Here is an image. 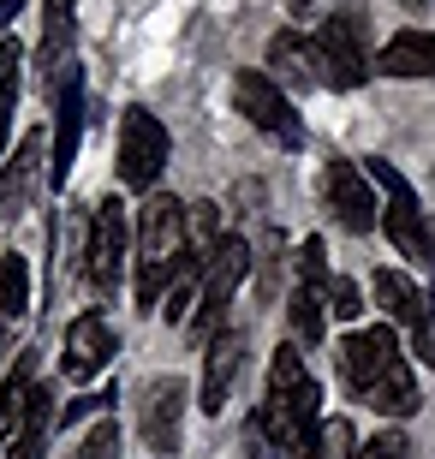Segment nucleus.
I'll return each mask as SVG.
<instances>
[{
	"label": "nucleus",
	"mask_w": 435,
	"mask_h": 459,
	"mask_svg": "<svg viewBox=\"0 0 435 459\" xmlns=\"http://www.w3.org/2000/svg\"><path fill=\"white\" fill-rule=\"evenodd\" d=\"M364 173L382 186V197H387L382 204V233L394 238V251L412 256V263H423V269H435V227H430V215H423L412 179H405L394 161H370Z\"/></svg>",
	"instance_id": "obj_4"
},
{
	"label": "nucleus",
	"mask_w": 435,
	"mask_h": 459,
	"mask_svg": "<svg viewBox=\"0 0 435 459\" xmlns=\"http://www.w3.org/2000/svg\"><path fill=\"white\" fill-rule=\"evenodd\" d=\"M54 155H48V186L60 191L72 179V161H78V137H84V78L66 72V84H60V108H54Z\"/></svg>",
	"instance_id": "obj_16"
},
{
	"label": "nucleus",
	"mask_w": 435,
	"mask_h": 459,
	"mask_svg": "<svg viewBox=\"0 0 435 459\" xmlns=\"http://www.w3.org/2000/svg\"><path fill=\"white\" fill-rule=\"evenodd\" d=\"M430 323H435V292H430Z\"/></svg>",
	"instance_id": "obj_31"
},
{
	"label": "nucleus",
	"mask_w": 435,
	"mask_h": 459,
	"mask_svg": "<svg viewBox=\"0 0 435 459\" xmlns=\"http://www.w3.org/2000/svg\"><path fill=\"white\" fill-rule=\"evenodd\" d=\"M245 274H251V245L239 233L221 238V251L209 256V274H203V292H197V310H191V334L203 341H215L227 316H233V292L245 287Z\"/></svg>",
	"instance_id": "obj_7"
},
{
	"label": "nucleus",
	"mask_w": 435,
	"mask_h": 459,
	"mask_svg": "<svg viewBox=\"0 0 435 459\" xmlns=\"http://www.w3.org/2000/svg\"><path fill=\"white\" fill-rule=\"evenodd\" d=\"M42 155H54V143L42 132H24L18 150L0 161V221H18V209L30 204L36 179H42Z\"/></svg>",
	"instance_id": "obj_15"
},
{
	"label": "nucleus",
	"mask_w": 435,
	"mask_h": 459,
	"mask_svg": "<svg viewBox=\"0 0 435 459\" xmlns=\"http://www.w3.org/2000/svg\"><path fill=\"white\" fill-rule=\"evenodd\" d=\"M179 418H185V382L179 376L144 382V394H137V436H144L161 459L179 454Z\"/></svg>",
	"instance_id": "obj_11"
},
{
	"label": "nucleus",
	"mask_w": 435,
	"mask_h": 459,
	"mask_svg": "<svg viewBox=\"0 0 435 459\" xmlns=\"http://www.w3.org/2000/svg\"><path fill=\"white\" fill-rule=\"evenodd\" d=\"M257 429L268 436V447L281 459H317L322 447V388L299 346H281L268 358V388H263V411Z\"/></svg>",
	"instance_id": "obj_2"
},
{
	"label": "nucleus",
	"mask_w": 435,
	"mask_h": 459,
	"mask_svg": "<svg viewBox=\"0 0 435 459\" xmlns=\"http://www.w3.org/2000/svg\"><path fill=\"white\" fill-rule=\"evenodd\" d=\"M239 370H245V328H221L215 341L203 346V382H197V406L209 411V418H221L227 411V400H233V382Z\"/></svg>",
	"instance_id": "obj_12"
},
{
	"label": "nucleus",
	"mask_w": 435,
	"mask_h": 459,
	"mask_svg": "<svg viewBox=\"0 0 435 459\" xmlns=\"http://www.w3.org/2000/svg\"><path fill=\"white\" fill-rule=\"evenodd\" d=\"M405 6H435V0H405Z\"/></svg>",
	"instance_id": "obj_30"
},
{
	"label": "nucleus",
	"mask_w": 435,
	"mask_h": 459,
	"mask_svg": "<svg viewBox=\"0 0 435 459\" xmlns=\"http://www.w3.org/2000/svg\"><path fill=\"white\" fill-rule=\"evenodd\" d=\"M114 352H119V341H114V328H108V316H101V310H84V316L66 328L60 370H66L72 382H90V376H101L114 364Z\"/></svg>",
	"instance_id": "obj_13"
},
{
	"label": "nucleus",
	"mask_w": 435,
	"mask_h": 459,
	"mask_svg": "<svg viewBox=\"0 0 435 459\" xmlns=\"http://www.w3.org/2000/svg\"><path fill=\"white\" fill-rule=\"evenodd\" d=\"M24 310H30V263L18 251H6L0 256V358H6L13 328L24 323Z\"/></svg>",
	"instance_id": "obj_21"
},
{
	"label": "nucleus",
	"mask_w": 435,
	"mask_h": 459,
	"mask_svg": "<svg viewBox=\"0 0 435 459\" xmlns=\"http://www.w3.org/2000/svg\"><path fill=\"white\" fill-rule=\"evenodd\" d=\"M310 48H317V72L328 90H358L376 72V54L364 42V13H335L322 18L317 36H310Z\"/></svg>",
	"instance_id": "obj_6"
},
{
	"label": "nucleus",
	"mask_w": 435,
	"mask_h": 459,
	"mask_svg": "<svg viewBox=\"0 0 435 459\" xmlns=\"http://www.w3.org/2000/svg\"><path fill=\"white\" fill-rule=\"evenodd\" d=\"M286 310H292V334H299L304 346H322V341H328V292H317V287H292Z\"/></svg>",
	"instance_id": "obj_23"
},
{
	"label": "nucleus",
	"mask_w": 435,
	"mask_h": 459,
	"mask_svg": "<svg viewBox=\"0 0 435 459\" xmlns=\"http://www.w3.org/2000/svg\"><path fill=\"white\" fill-rule=\"evenodd\" d=\"M328 316H340V323H358L364 316V299H358V287H352L346 274L328 281Z\"/></svg>",
	"instance_id": "obj_26"
},
{
	"label": "nucleus",
	"mask_w": 435,
	"mask_h": 459,
	"mask_svg": "<svg viewBox=\"0 0 435 459\" xmlns=\"http://www.w3.org/2000/svg\"><path fill=\"white\" fill-rule=\"evenodd\" d=\"M185 263H191V209L179 197L155 191L144 204V215H137V281H132L137 310L161 305L173 292V281L185 274Z\"/></svg>",
	"instance_id": "obj_3"
},
{
	"label": "nucleus",
	"mask_w": 435,
	"mask_h": 459,
	"mask_svg": "<svg viewBox=\"0 0 435 459\" xmlns=\"http://www.w3.org/2000/svg\"><path fill=\"white\" fill-rule=\"evenodd\" d=\"M322 204H328V215L346 233H376V221H382L376 179L358 161H346V155H328V168H322Z\"/></svg>",
	"instance_id": "obj_10"
},
{
	"label": "nucleus",
	"mask_w": 435,
	"mask_h": 459,
	"mask_svg": "<svg viewBox=\"0 0 435 459\" xmlns=\"http://www.w3.org/2000/svg\"><path fill=\"white\" fill-rule=\"evenodd\" d=\"M18 13H24V0H0V36H6V24H13Z\"/></svg>",
	"instance_id": "obj_29"
},
{
	"label": "nucleus",
	"mask_w": 435,
	"mask_h": 459,
	"mask_svg": "<svg viewBox=\"0 0 435 459\" xmlns=\"http://www.w3.org/2000/svg\"><path fill=\"white\" fill-rule=\"evenodd\" d=\"M382 78H435V36L430 30H394L376 48Z\"/></svg>",
	"instance_id": "obj_19"
},
{
	"label": "nucleus",
	"mask_w": 435,
	"mask_h": 459,
	"mask_svg": "<svg viewBox=\"0 0 435 459\" xmlns=\"http://www.w3.org/2000/svg\"><path fill=\"white\" fill-rule=\"evenodd\" d=\"M328 281H335V274H328V251H322V238H310V245L299 251V287L328 292Z\"/></svg>",
	"instance_id": "obj_25"
},
{
	"label": "nucleus",
	"mask_w": 435,
	"mask_h": 459,
	"mask_svg": "<svg viewBox=\"0 0 435 459\" xmlns=\"http://www.w3.org/2000/svg\"><path fill=\"white\" fill-rule=\"evenodd\" d=\"M54 424H60L54 388H48V382H36V394H30V411H24V429L13 436L6 459H42V454H48V436H54Z\"/></svg>",
	"instance_id": "obj_20"
},
{
	"label": "nucleus",
	"mask_w": 435,
	"mask_h": 459,
	"mask_svg": "<svg viewBox=\"0 0 435 459\" xmlns=\"http://www.w3.org/2000/svg\"><path fill=\"white\" fill-rule=\"evenodd\" d=\"M251 459H268V454H263V447H257V454H251Z\"/></svg>",
	"instance_id": "obj_32"
},
{
	"label": "nucleus",
	"mask_w": 435,
	"mask_h": 459,
	"mask_svg": "<svg viewBox=\"0 0 435 459\" xmlns=\"http://www.w3.org/2000/svg\"><path fill=\"white\" fill-rule=\"evenodd\" d=\"M268 78H274L281 90H310V84H322L310 36H299V30H274V36H268Z\"/></svg>",
	"instance_id": "obj_17"
},
{
	"label": "nucleus",
	"mask_w": 435,
	"mask_h": 459,
	"mask_svg": "<svg viewBox=\"0 0 435 459\" xmlns=\"http://www.w3.org/2000/svg\"><path fill=\"white\" fill-rule=\"evenodd\" d=\"M335 370H340V382H346L352 400L370 406V411H382V418H412V411L423 406L412 358L400 352V334H394L387 323L340 334L335 341Z\"/></svg>",
	"instance_id": "obj_1"
},
{
	"label": "nucleus",
	"mask_w": 435,
	"mask_h": 459,
	"mask_svg": "<svg viewBox=\"0 0 435 459\" xmlns=\"http://www.w3.org/2000/svg\"><path fill=\"white\" fill-rule=\"evenodd\" d=\"M18 78H24V48L13 36H0V161H6V132H13V108H18Z\"/></svg>",
	"instance_id": "obj_24"
},
{
	"label": "nucleus",
	"mask_w": 435,
	"mask_h": 459,
	"mask_svg": "<svg viewBox=\"0 0 435 459\" xmlns=\"http://www.w3.org/2000/svg\"><path fill=\"white\" fill-rule=\"evenodd\" d=\"M352 459H412V442H405L400 429H382V436L358 442V454H352Z\"/></svg>",
	"instance_id": "obj_27"
},
{
	"label": "nucleus",
	"mask_w": 435,
	"mask_h": 459,
	"mask_svg": "<svg viewBox=\"0 0 435 459\" xmlns=\"http://www.w3.org/2000/svg\"><path fill=\"white\" fill-rule=\"evenodd\" d=\"M36 394V352H18L13 376L0 382V447H13V436L24 429V411H30Z\"/></svg>",
	"instance_id": "obj_22"
},
{
	"label": "nucleus",
	"mask_w": 435,
	"mask_h": 459,
	"mask_svg": "<svg viewBox=\"0 0 435 459\" xmlns=\"http://www.w3.org/2000/svg\"><path fill=\"white\" fill-rule=\"evenodd\" d=\"M168 126L150 114V108H126L119 119V150H114V168H119V186L126 191H155L161 168H168Z\"/></svg>",
	"instance_id": "obj_8"
},
{
	"label": "nucleus",
	"mask_w": 435,
	"mask_h": 459,
	"mask_svg": "<svg viewBox=\"0 0 435 459\" xmlns=\"http://www.w3.org/2000/svg\"><path fill=\"white\" fill-rule=\"evenodd\" d=\"M376 305L387 310V323H400V328H412L418 334L423 323H430V292L412 281V274H400V269H376Z\"/></svg>",
	"instance_id": "obj_18"
},
{
	"label": "nucleus",
	"mask_w": 435,
	"mask_h": 459,
	"mask_svg": "<svg viewBox=\"0 0 435 459\" xmlns=\"http://www.w3.org/2000/svg\"><path fill=\"white\" fill-rule=\"evenodd\" d=\"M72 42H78V18L72 0H42V36H36V78L42 84H66L72 72Z\"/></svg>",
	"instance_id": "obj_14"
},
{
	"label": "nucleus",
	"mask_w": 435,
	"mask_h": 459,
	"mask_svg": "<svg viewBox=\"0 0 435 459\" xmlns=\"http://www.w3.org/2000/svg\"><path fill=\"white\" fill-rule=\"evenodd\" d=\"M126 238H132L126 204H119V197H101V204L90 209V221H84V245H78L90 299H114L119 292V274H126Z\"/></svg>",
	"instance_id": "obj_5"
},
{
	"label": "nucleus",
	"mask_w": 435,
	"mask_h": 459,
	"mask_svg": "<svg viewBox=\"0 0 435 459\" xmlns=\"http://www.w3.org/2000/svg\"><path fill=\"white\" fill-rule=\"evenodd\" d=\"M233 102H239V114L251 119L257 132H268L274 143H286V150H299V143H304L299 108H292V96H286L268 72H233Z\"/></svg>",
	"instance_id": "obj_9"
},
{
	"label": "nucleus",
	"mask_w": 435,
	"mask_h": 459,
	"mask_svg": "<svg viewBox=\"0 0 435 459\" xmlns=\"http://www.w3.org/2000/svg\"><path fill=\"white\" fill-rule=\"evenodd\" d=\"M78 459H119V429L101 418V424L90 429L84 442H78Z\"/></svg>",
	"instance_id": "obj_28"
}]
</instances>
